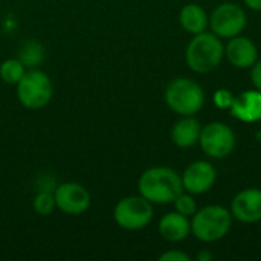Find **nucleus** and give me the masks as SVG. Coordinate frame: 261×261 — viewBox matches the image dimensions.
<instances>
[{"label":"nucleus","instance_id":"nucleus-15","mask_svg":"<svg viewBox=\"0 0 261 261\" xmlns=\"http://www.w3.org/2000/svg\"><path fill=\"white\" fill-rule=\"evenodd\" d=\"M200 132L202 125L194 116H182L171 128V139L179 148H190L199 142Z\"/></svg>","mask_w":261,"mask_h":261},{"label":"nucleus","instance_id":"nucleus-7","mask_svg":"<svg viewBox=\"0 0 261 261\" xmlns=\"http://www.w3.org/2000/svg\"><path fill=\"white\" fill-rule=\"evenodd\" d=\"M199 142L208 156L222 159L232 153L236 147V135L232 128L223 122H210L202 128Z\"/></svg>","mask_w":261,"mask_h":261},{"label":"nucleus","instance_id":"nucleus-24","mask_svg":"<svg viewBox=\"0 0 261 261\" xmlns=\"http://www.w3.org/2000/svg\"><path fill=\"white\" fill-rule=\"evenodd\" d=\"M211 260V254L210 252H200L197 255V261H210Z\"/></svg>","mask_w":261,"mask_h":261},{"label":"nucleus","instance_id":"nucleus-22","mask_svg":"<svg viewBox=\"0 0 261 261\" xmlns=\"http://www.w3.org/2000/svg\"><path fill=\"white\" fill-rule=\"evenodd\" d=\"M251 78H252V84H254V87L261 92V61H257V63L252 66Z\"/></svg>","mask_w":261,"mask_h":261},{"label":"nucleus","instance_id":"nucleus-9","mask_svg":"<svg viewBox=\"0 0 261 261\" xmlns=\"http://www.w3.org/2000/svg\"><path fill=\"white\" fill-rule=\"evenodd\" d=\"M57 210L66 216H81L92 203L89 190L78 182H63L54 190Z\"/></svg>","mask_w":261,"mask_h":261},{"label":"nucleus","instance_id":"nucleus-3","mask_svg":"<svg viewBox=\"0 0 261 261\" xmlns=\"http://www.w3.org/2000/svg\"><path fill=\"white\" fill-rule=\"evenodd\" d=\"M232 226V214L220 205H210L194 213L191 232L203 243H214L226 237Z\"/></svg>","mask_w":261,"mask_h":261},{"label":"nucleus","instance_id":"nucleus-1","mask_svg":"<svg viewBox=\"0 0 261 261\" xmlns=\"http://www.w3.org/2000/svg\"><path fill=\"white\" fill-rule=\"evenodd\" d=\"M138 190L153 205L173 203L184 191L182 177L170 167L147 168L138 180Z\"/></svg>","mask_w":261,"mask_h":261},{"label":"nucleus","instance_id":"nucleus-11","mask_svg":"<svg viewBox=\"0 0 261 261\" xmlns=\"http://www.w3.org/2000/svg\"><path fill=\"white\" fill-rule=\"evenodd\" d=\"M231 214L242 223H257L261 220V190L246 188L240 191L231 203Z\"/></svg>","mask_w":261,"mask_h":261},{"label":"nucleus","instance_id":"nucleus-12","mask_svg":"<svg viewBox=\"0 0 261 261\" xmlns=\"http://www.w3.org/2000/svg\"><path fill=\"white\" fill-rule=\"evenodd\" d=\"M225 55L232 66L239 69H248L257 63L258 52L252 40L237 35L229 38L225 47Z\"/></svg>","mask_w":261,"mask_h":261},{"label":"nucleus","instance_id":"nucleus-13","mask_svg":"<svg viewBox=\"0 0 261 261\" xmlns=\"http://www.w3.org/2000/svg\"><path fill=\"white\" fill-rule=\"evenodd\" d=\"M231 113L243 122L261 121V92L246 90L231 101Z\"/></svg>","mask_w":261,"mask_h":261},{"label":"nucleus","instance_id":"nucleus-18","mask_svg":"<svg viewBox=\"0 0 261 261\" xmlns=\"http://www.w3.org/2000/svg\"><path fill=\"white\" fill-rule=\"evenodd\" d=\"M26 67L18 58H8L0 63V80L6 84L15 86L24 75Z\"/></svg>","mask_w":261,"mask_h":261},{"label":"nucleus","instance_id":"nucleus-6","mask_svg":"<svg viewBox=\"0 0 261 261\" xmlns=\"http://www.w3.org/2000/svg\"><path fill=\"white\" fill-rule=\"evenodd\" d=\"M154 217L153 203L145 197L127 196L122 197L113 208L115 223L125 231H139L147 228Z\"/></svg>","mask_w":261,"mask_h":261},{"label":"nucleus","instance_id":"nucleus-5","mask_svg":"<svg viewBox=\"0 0 261 261\" xmlns=\"http://www.w3.org/2000/svg\"><path fill=\"white\" fill-rule=\"evenodd\" d=\"M17 99L28 110L46 107L54 95V84L49 75L40 69H26L21 80L15 84Z\"/></svg>","mask_w":261,"mask_h":261},{"label":"nucleus","instance_id":"nucleus-4","mask_svg":"<svg viewBox=\"0 0 261 261\" xmlns=\"http://www.w3.org/2000/svg\"><path fill=\"white\" fill-rule=\"evenodd\" d=\"M167 106L180 116H194L205 104V93L199 83L190 78H174L165 89Z\"/></svg>","mask_w":261,"mask_h":261},{"label":"nucleus","instance_id":"nucleus-23","mask_svg":"<svg viewBox=\"0 0 261 261\" xmlns=\"http://www.w3.org/2000/svg\"><path fill=\"white\" fill-rule=\"evenodd\" d=\"M245 3L254 11H261V0H245Z\"/></svg>","mask_w":261,"mask_h":261},{"label":"nucleus","instance_id":"nucleus-8","mask_svg":"<svg viewBox=\"0 0 261 261\" xmlns=\"http://www.w3.org/2000/svg\"><path fill=\"white\" fill-rule=\"evenodd\" d=\"M246 14L236 3H222L210 15V26L220 38H232L246 28Z\"/></svg>","mask_w":261,"mask_h":261},{"label":"nucleus","instance_id":"nucleus-21","mask_svg":"<svg viewBox=\"0 0 261 261\" xmlns=\"http://www.w3.org/2000/svg\"><path fill=\"white\" fill-rule=\"evenodd\" d=\"M159 261H190V255H187L182 251H167L159 255Z\"/></svg>","mask_w":261,"mask_h":261},{"label":"nucleus","instance_id":"nucleus-10","mask_svg":"<svg viewBox=\"0 0 261 261\" xmlns=\"http://www.w3.org/2000/svg\"><path fill=\"white\" fill-rule=\"evenodd\" d=\"M180 177H182L184 191L190 194H205L214 187L217 179V171L210 162L196 161L187 167V170Z\"/></svg>","mask_w":261,"mask_h":261},{"label":"nucleus","instance_id":"nucleus-14","mask_svg":"<svg viewBox=\"0 0 261 261\" xmlns=\"http://www.w3.org/2000/svg\"><path fill=\"white\" fill-rule=\"evenodd\" d=\"M159 234L167 242H182L185 240L191 232V222L187 216H182L180 213H168L165 214L159 222Z\"/></svg>","mask_w":261,"mask_h":261},{"label":"nucleus","instance_id":"nucleus-20","mask_svg":"<svg viewBox=\"0 0 261 261\" xmlns=\"http://www.w3.org/2000/svg\"><path fill=\"white\" fill-rule=\"evenodd\" d=\"M174 208L177 213H180L182 216H187V217H193L194 213L197 211V205H196V200L193 199V194L190 193H180L176 199H174Z\"/></svg>","mask_w":261,"mask_h":261},{"label":"nucleus","instance_id":"nucleus-17","mask_svg":"<svg viewBox=\"0 0 261 261\" xmlns=\"http://www.w3.org/2000/svg\"><path fill=\"white\" fill-rule=\"evenodd\" d=\"M26 69H35L38 67L44 60V49L43 44L37 40H28L24 41L18 49L17 57Z\"/></svg>","mask_w":261,"mask_h":261},{"label":"nucleus","instance_id":"nucleus-2","mask_svg":"<svg viewBox=\"0 0 261 261\" xmlns=\"http://www.w3.org/2000/svg\"><path fill=\"white\" fill-rule=\"evenodd\" d=\"M225 57V46L214 32H200L196 34L190 41L185 60L191 70L197 73H208L217 69Z\"/></svg>","mask_w":261,"mask_h":261},{"label":"nucleus","instance_id":"nucleus-19","mask_svg":"<svg viewBox=\"0 0 261 261\" xmlns=\"http://www.w3.org/2000/svg\"><path fill=\"white\" fill-rule=\"evenodd\" d=\"M32 208L38 216H50L57 210L54 191H37L32 200Z\"/></svg>","mask_w":261,"mask_h":261},{"label":"nucleus","instance_id":"nucleus-16","mask_svg":"<svg viewBox=\"0 0 261 261\" xmlns=\"http://www.w3.org/2000/svg\"><path fill=\"white\" fill-rule=\"evenodd\" d=\"M179 21L188 34L196 35L206 29V26L210 24V17L206 15L205 9L197 3H188L180 9Z\"/></svg>","mask_w":261,"mask_h":261}]
</instances>
